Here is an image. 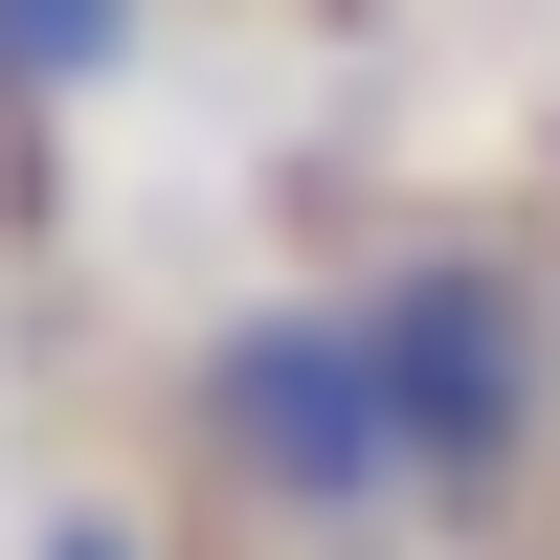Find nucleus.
<instances>
[{
  "label": "nucleus",
  "mask_w": 560,
  "mask_h": 560,
  "mask_svg": "<svg viewBox=\"0 0 560 560\" xmlns=\"http://www.w3.org/2000/svg\"><path fill=\"white\" fill-rule=\"evenodd\" d=\"M45 560H158V538H135L113 493H45Z\"/></svg>",
  "instance_id": "nucleus-4"
},
{
  "label": "nucleus",
  "mask_w": 560,
  "mask_h": 560,
  "mask_svg": "<svg viewBox=\"0 0 560 560\" xmlns=\"http://www.w3.org/2000/svg\"><path fill=\"white\" fill-rule=\"evenodd\" d=\"M179 448H202V493L269 516V538H382V516H427L359 292H247V314L202 337V382H179Z\"/></svg>",
  "instance_id": "nucleus-2"
},
{
  "label": "nucleus",
  "mask_w": 560,
  "mask_h": 560,
  "mask_svg": "<svg viewBox=\"0 0 560 560\" xmlns=\"http://www.w3.org/2000/svg\"><path fill=\"white\" fill-rule=\"evenodd\" d=\"M135 68V0H0V113H68Z\"/></svg>",
  "instance_id": "nucleus-3"
},
{
  "label": "nucleus",
  "mask_w": 560,
  "mask_h": 560,
  "mask_svg": "<svg viewBox=\"0 0 560 560\" xmlns=\"http://www.w3.org/2000/svg\"><path fill=\"white\" fill-rule=\"evenodd\" d=\"M359 337H382V404H404V493L448 538H493L560 471V314H538V269L493 224H427V247L359 269Z\"/></svg>",
  "instance_id": "nucleus-1"
}]
</instances>
